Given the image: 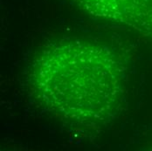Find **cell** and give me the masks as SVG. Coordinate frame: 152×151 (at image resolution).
Wrapping results in <instances>:
<instances>
[{
	"label": "cell",
	"instance_id": "6da1fadb",
	"mask_svg": "<svg viewBox=\"0 0 152 151\" xmlns=\"http://www.w3.org/2000/svg\"><path fill=\"white\" fill-rule=\"evenodd\" d=\"M33 73L40 100L58 114L78 120L101 119L119 96L120 70L101 48H51L40 56Z\"/></svg>",
	"mask_w": 152,
	"mask_h": 151
}]
</instances>
